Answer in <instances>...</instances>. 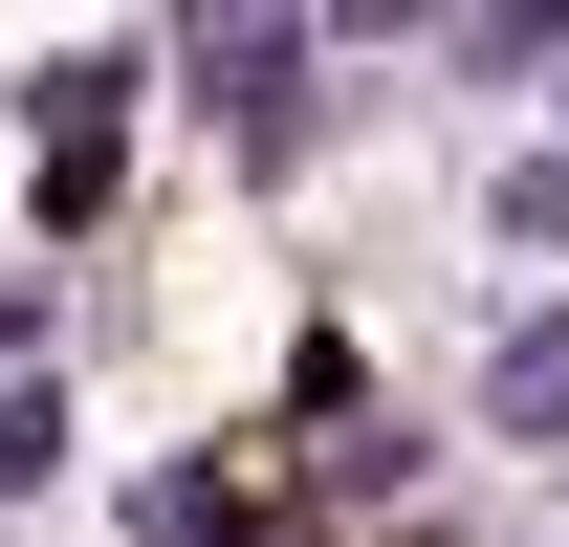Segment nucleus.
Returning a JSON list of instances; mask_svg holds the SVG:
<instances>
[{
	"instance_id": "2",
	"label": "nucleus",
	"mask_w": 569,
	"mask_h": 547,
	"mask_svg": "<svg viewBox=\"0 0 569 547\" xmlns=\"http://www.w3.org/2000/svg\"><path fill=\"white\" fill-rule=\"evenodd\" d=\"M110 110H132V67H67V110H44V219L110 198Z\"/></svg>"
},
{
	"instance_id": "1",
	"label": "nucleus",
	"mask_w": 569,
	"mask_h": 547,
	"mask_svg": "<svg viewBox=\"0 0 569 547\" xmlns=\"http://www.w3.org/2000/svg\"><path fill=\"white\" fill-rule=\"evenodd\" d=\"M198 110L241 153H307V110H329V44L307 22H198Z\"/></svg>"
},
{
	"instance_id": "3",
	"label": "nucleus",
	"mask_w": 569,
	"mask_h": 547,
	"mask_svg": "<svg viewBox=\"0 0 569 547\" xmlns=\"http://www.w3.org/2000/svg\"><path fill=\"white\" fill-rule=\"evenodd\" d=\"M482 416H526V438H548V416H569V307H548V329H503V372H482Z\"/></svg>"
},
{
	"instance_id": "4",
	"label": "nucleus",
	"mask_w": 569,
	"mask_h": 547,
	"mask_svg": "<svg viewBox=\"0 0 569 547\" xmlns=\"http://www.w3.org/2000/svg\"><path fill=\"white\" fill-rule=\"evenodd\" d=\"M44 460H67V395H0V504H22Z\"/></svg>"
}]
</instances>
